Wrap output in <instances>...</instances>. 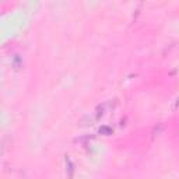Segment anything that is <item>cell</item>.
<instances>
[{"label": "cell", "mask_w": 179, "mask_h": 179, "mask_svg": "<svg viewBox=\"0 0 179 179\" xmlns=\"http://www.w3.org/2000/svg\"><path fill=\"white\" fill-rule=\"evenodd\" d=\"M176 106H179V98H178V101H176V104H175V108H176Z\"/></svg>", "instance_id": "obj_2"}, {"label": "cell", "mask_w": 179, "mask_h": 179, "mask_svg": "<svg viewBox=\"0 0 179 179\" xmlns=\"http://www.w3.org/2000/svg\"><path fill=\"white\" fill-rule=\"evenodd\" d=\"M100 133H105V136H108V134L112 133V130L109 127H102V129H100Z\"/></svg>", "instance_id": "obj_1"}]
</instances>
